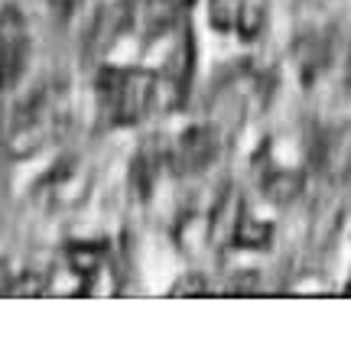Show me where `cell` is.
I'll use <instances>...</instances> for the list:
<instances>
[{
    "instance_id": "2",
    "label": "cell",
    "mask_w": 351,
    "mask_h": 338,
    "mask_svg": "<svg viewBox=\"0 0 351 338\" xmlns=\"http://www.w3.org/2000/svg\"><path fill=\"white\" fill-rule=\"evenodd\" d=\"M26 59V23L23 16L7 7L0 13V85L13 82Z\"/></svg>"
},
{
    "instance_id": "7",
    "label": "cell",
    "mask_w": 351,
    "mask_h": 338,
    "mask_svg": "<svg viewBox=\"0 0 351 338\" xmlns=\"http://www.w3.org/2000/svg\"><path fill=\"white\" fill-rule=\"evenodd\" d=\"M300 176L289 173V169H280V173H270V179L263 182V195L276 205H289V202L300 195Z\"/></svg>"
},
{
    "instance_id": "8",
    "label": "cell",
    "mask_w": 351,
    "mask_h": 338,
    "mask_svg": "<svg viewBox=\"0 0 351 338\" xmlns=\"http://www.w3.org/2000/svg\"><path fill=\"white\" fill-rule=\"evenodd\" d=\"M69 263H72L75 274H91V270H98L101 263V248H95V244H72L69 248Z\"/></svg>"
},
{
    "instance_id": "3",
    "label": "cell",
    "mask_w": 351,
    "mask_h": 338,
    "mask_svg": "<svg viewBox=\"0 0 351 338\" xmlns=\"http://www.w3.org/2000/svg\"><path fill=\"white\" fill-rule=\"evenodd\" d=\"M218 153V134L212 127H189L186 134L179 137V147H176V166L182 173H199L212 163V156Z\"/></svg>"
},
{
    "instance_id": "4",
    "label": "cell",
    "mask_w": 351,
    "mask_h": 338,
    "mask_svg": "<svg viewBox=\"0 0 351 338\" xmlns=\"http://www.w3.org/2000/svg\"><path fill=\"white\" fill-rule=\"evenodd\" d=\"M173 16H176L173 0H137V10H134V20H137L140 29H147V33H163V29H169Z\"/></svg>"
},
{
    "instance_id": "6",
    "label": "cell",
    "mask_w": 351,
    "mask_h": 338,
    "mask_svg": "<svg viewBox=\"0 0 351 338\" xmlns=\"http://www.w3.org/2000/svg\"><path fill=\"white\" fill-rule=\"evenodd\" d=\"M234 238H238L241 248L261 251V248H267V244H270V238H274V228L267 225V221H261V218H254V215H244V218H238Z\"/></svg>"
},
{
    "instance_id": "5",
    "label": "cell",
    "mask_w": 351,
    "mask_h": 338,
    "mask_svg": "<svg viewBox=\"0 0 351 338\" xmlns=\"http://www.w3.org/2000/svg\"><path fill=\"white\" fill-rule=\"evenodd\" d=\"M244 10H247V0H208V23L218 33H234Z\"/></svg>"
},
{
    "instance_id": "1",
    "label": "cell",
    "mask_w": 351,
    "mask_h": 338,
    "mask_svg": "<svg viewBox=\"0 0 351 338\" xmlns=\"http://www.w3.org/2000/svg\"><path fill=\"white\" fill-rule=\"evenodd\" d=\"M104 95L111 101V114L117 117V124H134L137 117L150 111L156 98V78L137 69H114L108 75Z\"/></svg>"
}]
</instances>
